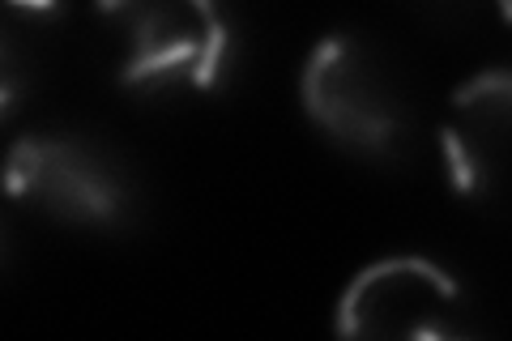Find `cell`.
Instances as JSON below:
<instances>
[{
  "label": "cell",
  "mask_w": 512,
  "mask_h": 341,
  "mask_svg": "<svg viewBox=\"0 0 512 341\" xmlns=\"http://www.w3.org/2000/svg\"><path fill=\"white\" fill-rule=\"evenodd\" d=\"M116 35V77L128 94L180 99L231 77L239 30L227 0H94Z\"/></svg>",
  "instance_id": "6da1fadb"
},
{
  "label": "cell",
  "mask_w": 512,
  "mask_h": 341,
  "mask_svg": "<svg viewBox=\"0 0 512 341\" xmlns=\"http://www.w3.org/2000/svg\"><path fill=\"white\" fill-rule=\"evenodd\" d=\"M299 103L333 145L367 162H397L414 141V107L402 77L376 43L350 30H333L308 52Z\"/></svg>",
  "instance_id": "7a4b0ae2"
},
{
  "label": "cell",
  "mask_w": 512,
  "mask_h": 341,
  "mask_svg": "<svg viewBox=\"0 0 512 341\" xmlns=\"http://www.w3.org/2000/svg\"><path fill=\"white\" fill-rule=\"evenodd\" d=\"M0 184L18 205L86 231H111L133 214L124 162L82 133L18 137L0 167Z\"/></svg>",
  "instance_id": "3957f363"
},
{
  "label": "cell",
  "mask_w": 512,
  "mask_h": 341,
  "mask_svg": "<svg viewBox=\"0 0 512 341\" xmlns=\"http://www.w3.org/2000/svg\"><path fill=\"white\" fill-rule=\"evenodd\" d=\"M346 337H470L474 316L461 282L427 256H384L359 269L338 295Z\"/></svg>",
  "instance_id": "277c9868"
},
{
  "label": "cell",
  "mask_w": 512,
  "mask_h": 341,
  "mask_svg": "<svg viewBox=\"0 0 512 341\" xmlns=\"http://www.w3.org/2000/svg\"><path fill=\"white\" fill-rule=\"evenodd\" d=\"M512 128V73L483 69L461 81L448 116L440 124V162L444 175L466 201H483L495 192L508 158Z\"/></svg>",
  "instance_id": "5b68a950"
},
{
  "label": "cell",
  "mask_w": 512,
  "mask_h": 341,
  "mask_svg": "<svg viewBox=\"0 0 512 341\" xmlns=\"http://www.w3.org/2000/svg\"><path fill=\"white\" fill-rule=\"evenodd\" d=\"M22 90H26V69H22V52H18V43L9 39V30L0 26V116L22 99Z\"/></svg>",
  "instance_id": "8992f818"
},
{
  "label": "cell",
  "mask_w": 512,
  "mask_h": 341,
  "mask_svg": "<svg viewBox=\"0 0 512 341\" xmlns=\"http://www.w3.org/2000/svg\"><path fill=\"white\" fill-rule=\"evenodd\" d=\"M18 22H56L64 13V0H0Z\"/></svg>",
  "instance_id": "52a82bcc"
},
{
  "label": "cell",
  "mask_w": 512,
  "mask_h": 341,
  "mask_svg": "<svg viewBox=\"0 0 512 341\" xmlns=\"http://www.w3.org/2000/svg\"><path fill=\"white\" fill-rule=\"evenodd\" d=\"M495 5V13H500V18H508V0H491Z\"/></svg>",
  "instance_id": "ba28073f"
}]
</instances>
